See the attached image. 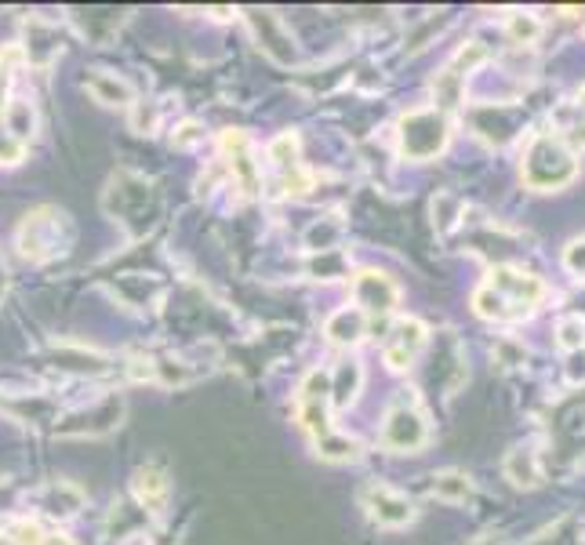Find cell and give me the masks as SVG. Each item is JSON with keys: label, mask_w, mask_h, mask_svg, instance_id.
Listing matches in <instances>:
<instances>
[{"label": "cell", "mask_w": 585, "mask_h": 545, "mask_svg": "<svg viewBox=\"0 0 585 545\" xmlns=\"http://www.w3.org/2000/svg\"><path fill=\"white\" fill-rule=\"evenodd\" d=\"M33 124H37V113H33V105H29V102L15 98V102L4 105V128H8V135H12L15 142L26 146V142L33 138Z\"/></svg>", "instance_id": "cell-15"}, {"label": "cell", "mask_w": 585, "mask_h": 545, "mask_svg": "<svg viewBox=\"0 0 585 545\" xmlns=\"http://www.w3.org/2000/svg\"><path fill=\"white\" fill-rule=\"evenodd\" d=\"M509 33H513L520 44H531V40H539L542 22H539L535 15H527V12H516V15L509 19Z\"/></svg>", "instance_id": "cell-20"}, {"label": "cell", "mask_w": 585, "mask_h": 545, "mask_svg": "<svg viewBox=\"0 0 585 545\" xmlns=\"http://www.w3.org/2000/svg\"><path fill=\"white\" fill-rule=\"evenodd\" d=\"M425 440H430V425H425L422 411L414 407V397H400L382 425V444L389 451H418Z\"/></svg>", "instance_id": "cell-4"}, {"label": "cell", "mask_w": 585, "mask_h": 545, "mask_svg": "<svg viewBox=\"0 0 585 545\" xmlns=\"http://www.w3.org/2000/svg\"><path fill=\"white\" fill-rule=\"evenodd\" d=\"M22 153H26L22 142H15L12 135H0V160H4V164H15V160H22Z\"/></svg>", "instance_id": "cell-23"}, {"label": "cell", "mask_w": 585, "mask_h": 545, "mask_svg": "<svg viewBox=\"0 0 585 545\" xmlns=\"http://www.w3.org/2000/svg\"><path fill=\"white\" fill-rule=\"evenodd\" d=\"M564 265L574 272V277H585V237L571 240L567 251H564Z\"/></svg>", "instance_id": "cell-22"}, {"label": "cell", "mask_w": 585, "mask_h": 545, "mask_svg": "<svg viewBox=\"0 0 585 545\" xmlns=\"http://www.w3.org/2000/svg\"><path fill=\"white\" fill-rule=\"evenodd\" d=\"M44 545H73V538H66V534H44Z\"/></svg>", "instance_id": "cell-24"}, {"label": "cell", "mask_w": 585, "mask_h": 545, "mask_svg": "<svg viewBox=\"0 0 585 545\" xmlns=\"http://www.w3.org/2000/svg\"><path fill=\"white\" fill-rule=\"evenodd\" d=\"M422 346H425V323L407 316V320H397L393 323V331H389L382 353H386V364L393 371H404V367H411V360L418 356Z\"/></svg>", "instance_id": "cell-7"}, {"label": "cell", "mask_w": 585, "mask_h": 545, "mask_svg": "<svg viewBox=\"0 0 585 545\" xmlns=\"http://www.w3.org/2000/svg\"><path fill=\"white\" fill-rule=\"evenodd\" d=\"M135 499L146 506V509H161L164 499H168V476L164 469H156V465H146L135 473Z\"/></svg>", "instance_id": "cell-12"}, {"label": "cell", "mask_w": 585, "mask_h": 545, "mask_svg": "<svg viewBox=\"0 0 585 545\" xmlns=\"http://www.w3.org/2000/svg\"><path fill=\"white\" fill-rule=\"evenodd\" d=\"M578 109H585V84L578 88Z\"/></svg>", "instance_id": "cell-25"}, {"label": "cell", "mask_w": 585, "mask_h": 545, "mask_svg": "<svg viewBox=\"0 0 585 545\" xmlns=\"http://www.w3.org/2000/svg\"><path fill=\"white\" fill-rule=\"evenodd\" d=\"M328 339L335 342V346H356L364 335H367V316L360 313V309H338L331 320H328Z\"/></svg>", "instance_id": "cell-11"}, {"label": "cell", "mask_w": 585, "mask_h": 545, "mask_svg": "<svg viewBox=\"0 0 585 545\" xmlns=\"http://www.w3.org/2000/svg\"><path fill=\"white\" fill-rule=\"evenodd\" d=\"M360 502H364V509H367L371 520H379V524H386V527H404V524L414 520L411 502L400 495V490H393V487H386V483L364 487Z\"/></svg>", "instance_id": "cell-6"}, {"label": "cell", "mask_w": 585, "mask_h": 545, "mask_svg": "<svg viewBox=\"0 0 585 545\" xmlns=\"http://www.w3.org/2000/svg\"><path fill=\"white\" fill-rule=\"evenodd\" d=\"M484 63H488V47H484V44H476V40H469L465 47H458V54L451 59L447 73H455V77L465 80V73H472L476 66H484Z\"/></svg>", "instance_id": "cell-18"}, {"label": "cell", "mask_w": 585, "mask_h": 545, "mask_svg": "<svg viewBox=\"0 0 585 545\" xmlns=\"http://www.w3.org/2000/svg\"><path fill=\"white\" fill-rule=\"evenodd\" d=\"M506 476H509L516 487H539V483H542V469H539L535 451H527V448L509 451V458H506Z\"/></svg>", "instance_id": "cell-14"}, {"label": "cell", "mask_w": 585, "mask_h": 545, "mask_svg": "<svg viewBox=\"0 0 585 545\" xmlns=\"http://www.w3.org/2000/svg\"><path fill=\"white\" fill-rule=\"evenodd\" d=\"M430 490L444 502H465L472 495V483H469L465 473H440V476H433Z\"/></svg>", "instance_id": "cell-17"}, {"label": "cell", "mask_w": 585, "mask_h": 545, "mask_svg": "<svg viewBox=\"0 0 585 545\" xmlns=\"http://www.w3.org/2000/svg\"><path fill=\"white\" fill-rule=\"evenodd\" d=\"M270 160L277 164L280 182H284L288 193H305L309 189V175L302 172V164H298V138L295 135H280L270 146Z\"/></svg>", "instance_id": "cell-9"}, {"label": "cell", "mask_w": 585, "mask_h": 545, "mask_svg": "<svg viewBox=\"0 0 585 545\" xmlns=\"http://www.w3.org/2000/svg\"><path fill=\"white\" fill-rule=\"evenodd\" d=\"M88 91H91L98 102H105V105H128V102H131V88H128L124 80L105 77V73H95V77L88 80Z\"/></svg>", "instance_id": "cell-16"}, {"label": "cell", "mask_w": 585, "mask_h": 545, "mask_svg": "<svg viewBox=\"0 0 585 545\" xmlns=\"http://www.w3.org/2000/svg\"><path fill=\"white\" fill-rule=\"evenodd\" d=\"M8 538H12L15 545H44V534H40V527H37L33 520H19V524L8 531Z\"/></svg>", "instance_id": "cell-21"}, {"label": "cell", "mask_w": 585, "mask_h": 545, "mask_svg": "<svg viewBox=\"0 0 585 545\" xmlns=\"http://www.w3.org/2000/svg\"><path fill=\"white\" fill-rule=\"evenodd\" d=\"M331 382V404L335 407H349L356 400V390H360V382H364V371L356 360H346L338 364V371L328 378Z\"/></svg>", "instance_id": "cell-13"}, {"label": "cell", "mask_w": 585, "mask_h": 545, "mask_svg": "<svg viewBox=\"0 0 585 545\" xmlns=\"http://www.w3.org/2000/svg\"><path fill=\"white\" fill-rule=\"evenodd\" d=\"M251 26H255V33H258V47L270 51L277 63H291V59H295L291 37L284 33V26L277 22L273 12H251Z\"/></svg>", "instance_id": "cell-10"}, {"label": "cell", "mask_w": 585, "mask_h": 545, "mask_svg": "<svg viewBox=\"0 0 585 545\" xmlns=\"http://www.w3.org/2000/svg\"><path fill=\"white\" fill-rule=\"evenodd\" d=\"M59 230H66V214L55 211V207H37L22 218V226H19V247L26 258H47V255H55L63 251V244L70 237H59Z\"/></svg>", "instance_id": "cell-3"}, {"label": "cell", "mask_w": 585, "mask_h": 545, "mask_svg": "<svg viewBox=\"0 0 585 545\" xmlns=\"http://www.w3.org/2000/svg\"><path fill=\"white\" fill-rule=\"evenodd\" d=\"M222 149L230 156V168H233V179L240 182L244 193H258V164H255V153H251V142L244 131H226L222 135Z\"/></svg>", "instance_id": "cell-8"}, {"label": "cell", "mask_w": 585, "mask_h": 545, "mask_svg": "<svg viewBox=\"0 0 585 545\" xmlns=\"http://www.w3.org/2000/svg\"><path fill=\"white\" fill-rule=\"evenodd\" d=\"M556 342H560V349H581V346H585V320H581V316H567V320H560V327H556Z\"/></svg>", "instance_id": "cell-19"}, {"label": "cell", "mask_w": 585, "mask_h": 545, "mask_svg": "<svg viewBox=\"0 0 585 545\" xmlns=\"http://www.w3.org/2000/svg\"><path fill=\"white\" fill-rule=\"evenodd\" d=\"M520 175L531 189H560L578 175V164H574V153L560 138L542 135V138L531 142Z\"/></svg>", "instance_id": "cell-1"}, {"label": "cell", "mask_w": 585, "mask_h": 545, "mask_svg": "<svg viewBox=\"0 0 585 545\" xmlns=\"http://www.w3.org/2000/svg\"><path fill=\"white\" fill-rule=\"evenodd\" d=\"M481 545H498V541H491V538H488V541H481Z\"/></svg>", "instance_id": "cell-26"}, {"label": "cell", "mask_w": 585, "mask_h": 545, "mask_svg": "<svg viewBox=\"0 0 585 545\" xmlns=\"http://www.w3.org/2000/svg\"><path fill=\"white\" fill-rule=\"evenodd\" d=\"M353 295H356V306L364 316H386L397 298H400V288L386 277V272H375V269H364L360 277L353 281Z\"/></svg>", "instance_id": "cell-5"}, {"label": "cell", "mask_w": 585, "mask_h": 545, "mask_svg": "<svg viewBox=\"0 0 585 545\" xmlns=\"http://www.w3.org/2000/svg\"><path fill=\"white\" fill-rule=\"evenodd\" d=\"M447 117L440 109H411L400 121V153L407 160H430L447 146Z\"/></svg>", "instance_id": "cell-2"}]
</instances>
